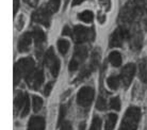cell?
Masks as SVG:
<instances>
[{
  "label": "cell",
  "instance_id": "6da1fadb",
  "mask_svg": "<svg viewBox=\"0 0 147 130\" xmlns=\"http://www.w3.org/2000/svg\"><path fill=\"white\" fill-rule=\"evenodd\" d=\"M35 69V62L32 58H22L14 65V86H17L20 79H26Z\"/></svg>",
  "mask_w": 147,
  "mask_h": 130
},
{
  "label": "cell",
  "instance_id": "7a4b0ae2",
  "mask_svg": "<svg viewBox=\"0 0 147 130\" xmlns=\"http://www.w3.org/2000/svg\"><path fill=\"white\" fill-rule=\"evenodd\" d=\"M141 119V111L138 107H129L126 111L124 119H123V126L127 127L129 130H136L139 126V122Z\"/></svg>",
  "mask_w": 147,
  "mask_h": 130
},
{
  "label": "cell",
  "instance_id": "3957f363",
  "mask_svg": "<svg viewBox=\"0 0 147 130\" xmlns=\"http://www.w3.org/2000/svg\"><path fill=\"white\" fill-rule=\"evenodd\" d=\"M71 37L77 44H82L84 42L92 41L95 37L94 29H90L83 26H76L74 28Z\"/></svg>",
  "mask_w": 147,
  "mask_h": 130
},
{
  "label": "cell",
  "instance_id": "277c9868",
  "mask_svg": "<svg viewBox=\"0 0 147 130\" xmlns=\"http://www.w3.org/2000/svg\"><path fill=\"white\" fill-rule=\"evenodd\" d=\"M52 12L49 10L47 4H45L40 9H37L36 11L33 12L32 14V20L37 24H40L45 27H49L50 25V19H51Z\"/></svg>",
  "mask_w": 147,
  "mask_h": 130
},
{
  "label": "cell",
  "instance_id": "5b68a950",
  "mask_svg": "<svg viewBox=\"0 0 147 130\" xmlns=\"http://www.w3.org/2000/svg\"><path fill=\"white\" fill-rule=\"evenodd\" d=\"M45 64L49 68L52 76L55 78L58 77L60 71V60L55 55V51H53L52 47H49V49L45 53Z\"/></svg>",
  "mask_w": 147,
  "mask_h": 130
},
{
  "label": "cell",
  "instance_id": "8992f818",
  "mask_svg": "<svg viewBox=\"0 0 147 130\" xmlns=\"http://www.w3.org/2000/svg\"><path fill=\"white\" fill-rule=\"evenodd\" d=\"M95 91L91 86H83L78 92L77 95V102L82 108H88L91 106L93 99H94Z\"/></svg>",
  "mask_w": 147,
  "mask_h": 130
},
{
  "label": "cell",
  "instance_id": "52a82bcc",
  "mask_svg": "<svg viewBox=\"0 0 147 130\" xmlns=\"http://www.w3.org/2000/svg\"><path fill=\"white\" fill-rule=\"evenodd\" d=\"M27 84L33 90H38L44 82V71L42 68H35L26 78Z\"/></svg>",
  "mask_w": 147,
  "mask_h": 130
},
{
  "label": "cell",
  "instance_id": "ba28073f",
  "mask_svg": "<svg viewBox=\"0 0 147 130\" xmlns=\"http://www.w3.org/2000/svg\"><path fill=\"white\" fill-rule=\"evenodd\" d=\"M134 74H136V65L132 63L126 64L125 66L121 68V80L124 86H125V89H127L130 86V83H131L133 77H134Z\"/></svg>",
  "mask_w": 147,
  "mask_h": 130
},
{
  "label": "cell",
  "instance_id": "9c48e42d",
  "mask_svg": "<svg viewBox=\"0 0 147 130\" xmlns=\"http://www.w3.org/2000/svg\"><path fill=\"white\" fill-rule=\"evenodd\" d=\"M32 37L33 35L30 32H26L19 37L18 44H17V48H18L19 52H27L29 50L31 42H32Z\"/></svg>",
  "mask_w": 147,
  "mask_h": 130
},
{
  "label": "cell",
  "instance_id": "30bf717a",
  "mask_svg": "<svg viewBox=\"0 0 147 130\" xmlns=\"http://www.w3.org/2000/svg\"><path fill=\"white\" fill-rule=\"evenodd\" d=\"M124 32L121 28L114 30V32L110 36V47H121L124 42Z\"/></svg>",
  "mask_w": 147,
  "mask_h": 130
},
{
  "label": "cell",
  "instance_id": "8fae6325",
  "mask_svg": "<svg viewBox=\"0 0 147 130\" xmlns=\"http://www.w3.org/2000/svg\"><path fill=\"white\" fill-rule=\"evenodd\" d=\"M28 130H45V119L42 116H32L28 123Z\"/></svg>",
  "mask_w": 147,
  "mask_h": 130
},
{
  "label": "cell",
  "instance_id": "7c38bea8",
  "mask_svg": "<svg viewBox=\"0 0 147 130\" xmlns=\"http://www.w3.org/2000/svg\"><path fill=\"white\" fill-rule=\"evenodd\" d=\"M73 58L81 64L88 58V48L84 45H77L75 48V53H74Z\"/></svg>",
  "mask_w": 147,
  "mask_h": 130
},
{
  "label": "cell",
  "instance_id": "4fadbf2b",
  "mask_svg": "<svg viewBox=\"0 0 147 130\" xmlns=\"http://www.w3.org/2000/svg\"><path fill=\"white\" fill-rule=\"evenodd\" d=\"M28 95L22 92H17L14 99V108H15V114H17L20 110H22L24 106L26 104V99Z\"/></svg>",
  "mask_w": 147,
  "mask_h": 130
},
{
  "label": "cell",
  "instance_id": "5bb4252c",
  "mask_svg": "<svg viewBox=\"0 0 147 130\" xmlns=\"http://www.w3.org/2000/svg\"><path fill=\"white\" fill-rule=\"evenodd\" d=\"M33 40L35 42V45H36V47H42L43 45L45 44V42H46V34L44 33V31L40 28H35L33 30Z\"/></svg>",
  "mask_w": 147,
  "mask_h": 130
},
{
  "label": "cell",
  "instance_id": "9a60e30c",
  "mask_svg": "<svg viewBox=\"0 0 147 130\" xmlns=\"http://www.w3.org/2000/svg\"><path fill=\"white\" fill-rule=\"evenodd\" d=\"M139 77L141 81L147 83V58H144L139 64Z\"/></svg>",
  "mask_w": 147,
  "mask_h": 130
},
{
  "label": "cell",
  "instance_id": "2e32d148",
  "mask_svg": "<svg viewBox=\"0 0 147 130\" xmlns=\"http://www.w3.org/2000/svg\"><path fill=\"white\" fill-rule=\"evenodd\" d=\"M121 55L118 51H112L109 55V62H110L114 67H118L121 65Z\"/></svg>",
  "mask_w": 147,
  "mask_h": 130
},
{
  "label": "cell",
  "instance_id": "e0dca14e",
  "mask_svg": "<svg viewBox=\"0 0 147 130\" xmlns=\"http://www.w3.org/2000/svg\"><path fill=\"white\" fill-rule=\"evenodd\" d=\"M116 122H117V115L114 114V113H110V114L107 116V119H106V126H105V129L113 130L114 127H115Z\"/></svg>",
  "mask_w": 147,
  "mask_h": 130
},
{
  "label": "cell",
  "instance_id": "ac0fdd59",
  "mask_svg": "<svg viewBox=\"0 0 147 130\" xmlns=\"http://www.w3.org/2000/svg\"><path fill=\"white\" fill-rule=\"evenodd\" d=\"M119 80H121V77L115 76V75H112V76H110L107 80L108 86H109L111 90H113V91L117 90L118 86H119Z\"/></svg>",
  "mask_w": 147,
  "mask_h": 130
},
{
  "label": "cell",
  "instance_id": "d6986e66",
  "mask_svg": "<svg viewBox=\"0 0 147 130\" xmlns=\"http://www.w3.org/2000/svg\"><path fill=\"white\" fill-rule=\"evenodd\" d=\"M58 49L61 55H65L69 49V42L66 40H59L58 41Z\"/></svg>",
  "mask_w": 147,
  "mask_h": 130
},
{
  "label": "cell",
  "instance_id": "ffe728a7",
  "mask_svg": "<svg viewBox=\"0 0 147 130\" xmlns=\"http://www.w3.org/2000/svg\"><path fill=\"white\" fill-rule=\"evenodd\" d=\"M43 107V99L38 96H32V108L34 112H38Z\"/></svg>",
  "mask_w": 147,
  "mask_h": 130
},
{
  "label": "cell",
  "instance_id": "44dd1931",
  "mask_svg": "<svg viewBox=\"0 0 147 130\" xmlns=\"http://www.w3.org/2000/svg\"><path fill=\"white\" fill-rule=\"evenodd\" d=\"M78 18L84 22H91L93 20V13L91 11H83L78 15Z\"/></svg>",
  "mask_w": 147,
  "mask_h": 130
},
{
  "label": "cell",
  "instance_id": "7402d4cb",
  "mask_svg": "<svg viewBox=\"0 0 147 130\" xmlns=\"http://www.w3.org/2000/svg\"><path fill=\"white\" fill-rule=\"evenodd\" d=\"M49 10L52 12V14L55 12L59 11V7L61 5V0H49V2L47 3Z\"/></svg>",
  "mask_w": 147,
  "mask_h": 130
},
{
  "label": "cell",
  "instance_id": "603a6c76",
  "mask_svg": "<svg viewBox=\"0 0 147 130\" xmlns=\"http://www.w3.org/2000/svg\"><path fill=\"white\" fill-rule=\"evenodd\" d=\"M96 108L99 111H105L107 109V101L103 98L102 96H99L98 99H97V102H96Z\"/></svg>",
  "mask_w": 147,
  "mask_h": 130
},
{
  "label": "cell",
  "instance_id": "cb8c5ba5",
  "mask_svg": "<svg viewBox=\"0 0 147 130\" xmlns=\"http://www.w3.org/2000/svg\"><path fill=\"white\" fill-rule=\"evenodd\" d=\"M110 107L113 110H116V111H119L121 110V99L119 97H113L110 100Z\"/></svg>",
  "mask_w": 147,
  "mask_h": 130
},
{
  "label": "cell",
  "instance_id": "d4e9b609",
  "mask_svg": "<svg viewBox=\"0 0 147 130\" xmlns=\"http://www.w3.org/2000/svg\"><path fill=\"white\" fill-rule=\"evenodd\" d=\"M65 115H66V106H64L62 104L61 107H60V112H59V121H58V125L61 126L64 122V119H65Z\"/></svg>",
  "mask_w": 147,
  "mask_h": 130
},
{
  "label": "cell",
  "instance_id": "484cf974",
  "mask_svg": "<svg viewBox=\"0 0 147 130\" xmlns=\"http://www.w3.org/2000/svg\"><path fill=\"white\" fill-rule=\"evenodd\" d=\"M101 129V119L98 116H95L92 121V125L90 130H100Z\"/></svg>",
  "mask_w": 147,
  "mask_h": 130
},
{
  "label": "cell",
  "instance_id": "4316f807",
  "mask_svg": "<svg viewBox=\"0 0 147 130\" xmlns=\"http://www.w3.org/2000/svg\"><path fill=\"white\" fill-rule=\"evenodd\" d=\"M79 65H80V63L78 62L77 60H75L73 58V59L70 60V62H69V66H68V69H69L70 73H74V71H76L78 69Z\"/></svg>",
  "mask_w": 147,
  "mask_h": 130
},
{
  "label": "cell",
  "instance_id": "83f0119b",
  "mask_svg": "<svg viewBox=\"0 0 147 130\" xmlns=\"http://www.w3.org/2000/svg\"><path fill=\"white\" fill-rule=\"evenodd\" d=\"M29 111H30V101H29V97H27L26 104L24 106V108H22V114H20L22 117H25V116L28 115Z\"/></svg>",
  "mask_w": 147,
  "mask_h": 130
},
{
  "label": "cell",
  "instance_id": "f1b7e54d",
  "mask_svg": "<svg viewBox=\"0 0 147 130\" xmlns=\"http://www.w3.org/2000/svg\"><path fill=\"white\" fill-rule=\"evenodd\" d=\"M52 88H53V82H49L47 86H45V90H44V95H45V96H48V95L50 94Z\"/></svg>",
  "mask_w": 147,
  "mask_h": 130
},
{
  "label": "cell",
  "instance_id": "f546056e",
  "mask_svg": "<svg viewBox=\"0 0 147 130\" xmlns=\"http://www.w3.org/2000/svg\"><path fill=\"white\" fill-rule=\"evenodd\" d=\"M60 130H71V125H70L69 122H64V123L61 125Z\"/></svg>",
  "mask_w": 147,
  "mask_h": 130
},
{
  "label": "cell",
  "instance_id": "4dcf8cb0",
  "mask_svg": "<svg viewBox=\"0 0 147 130\" xmlns=\"http://www.w3.org/2000/svg\"><path fill=\"white\" fill-rule=\"evenodd\" d=\"M73 31L70 30V28L68 26H65L63 28V31H62V35H73Z\"/></svg>",
  "mask_w": 147,
  "mask_h": 130
},
{
  "label": "cell",
  "instance_id": "1f68e13d",
  "mask_svg": "<svg viewBox=\"0 0 147 130\" xmlns=\"http://www.w3.org/2000/svg\"><path fill=\"white\" fill-rule=\"evenodd\" d=\"M24 1H25L28 5H30V7H35L37 5V3H38V0H24Z\"/></svg>",
  "mask_w": 147,
  "mask_h": 130
},
{
  "label": "cell",
  "instance_id": "d6a6232c",
  "mask_svg": "<svg viewBox=\"0 0 147 130\" xmlns=\"http://www.w3.org/2000/svg\"><path fill=\"white\" fill-rule=\"evenodd\" d=\"M136 2L140 7H147V0H136Z\"/></svg>",
  "mask_w": 147,
  "mask_h": 130
},
{
  "label": "cell",
  "instance_id": "836d02e7",
  "mask_svg": "<svg viewBox=\"0 0 147 130\" xmlns=\"http://www.w3.org/2000/svg\"><path fill=\"white\" fill-rule=\"evenodd\" d=\"M19 9V0H14V15L18 12Z\"/></svg>",
  "mask_w": 147,
  "mask_h": 130
},
{
  "label": "cell",
  "instance_id": "e575fe53",
  "mask_svg": "<svg viewBox=\"0 0 147 130\" xmlns=\"http://www.w3.org/2000/svg\"><path fill=\"white\" fill-rule=\"evenodd\" d=\"M82 1L83 0H73V5H78V4H80V3H82Z\"/></svg>",
  "mask_w": 147,
  "mask_h": 130
},
{
  "label": "cell",
  "instance_id": "d590c367",
  "mask_svg": "<svg viewBox=\"0 0 147 130\" xmlns=\"http://www.w3.org/2000/svg\"><path fill=\"white\" fill-rule=\"evenodd\" d=\"M85 129V123H81L79 126V130H84Z\"/></svg>",
  "mask_w": 147,
  "mask_h": 130
},
{
  "label": "cell",
  "instance_id": "8d00e7d4",
  "mask_svg": "<svg viewBox=\"0 0 147 130\" xmlns=\"http://www.w3.org/2000/svg\"><path fill=\"white\" fill-rule=\"evenodd\" d=\"M119 130H129V129L127 128V127H125V126H123V125H121V128H119Z\"/></svg>",
  "mask_w": 147,
  "mask_h": 130
}]
</instances>
